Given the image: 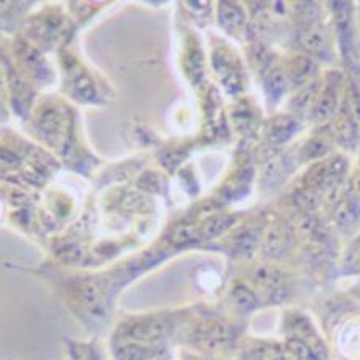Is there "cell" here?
I'll list each match as a JSON object with an SVG mask.
<instances>
[{
  "instance_id": "obj_7",
  "label": "cell",
  "mask_w": 360,
  "mask_h": 360,
  "mask_svg": "<svg viewBox=\"0 0 360 360\" xmlns=\"http://www.w3.org/2000/svg\"><path fill=\"white\" fill-rule=\"evenodd\" d=\"M295 203L304 212H316L321 207V194L312 188H303L295 193Z\"/></svg>"
},
{
  "instance_id": "obj_11",
  "label": "cell",
  "mask_w": 360,
  "mask_h": 360,
  "mask_svg": "<svg viewBox=\"0 0 360 360\" xmlns=\"http://www.w3.org/2000/svg\"><path fill=\"white\" fill-rule=\"evenodd\" d=\"M351 104H352L354 112L357 114V117H360V91L354 84L351 86Z\"/></svg>"
},
{
  "instance_id": "obj_6",
  "label": "cell",
  "mask_w": 360,
  "mask_h": 360,
  "mask_svg": "<svg viewBox=\"0 0 360 360\" xmlns=\"http://www.w3.org/2000/svg\"><path fill=\"white\" fill-rule=\"evenodd\" d=\"M219 20H221V25L228 27L229 31H236V29H239L243 25V15L240 8L228 2L219 5Z\"/></svg>"
},
{
  "instance_id": "obj_4",
  "label": "cell",
  "mask_w": 360,
  "mask_h": 360,
  "mask_svg": "<svg viewBox=\"0 0 360 360\" xmlns=\"http://www.w3.org/2000/svg\"><path fill=\"white\" fill-rule=\"evenodd\" d=\"M360 218V207L354 203L351 199L341 202L335 210V221L338 228L345 231H351L356 228Z\"/></svg>"
},
{
  "instance_id": "obj_10",
  "label": "cell",
  "mask_w": 360,
  "mask_h": 360,
  "mask_svg": "<svg viewBox=\"0 0 360 360\" xmlns=\"http://www.w3.org/2000/svg\"><path fill=\"white\" fill-rule=\"evenodd\" d=\"M287 89L285 75L281 71H276L269 75L268 79V91L272 98H281L282 93Z\"/></svg>"
},
{
  "instance_id": "obj_12",
  "label": "cell",
  "mask_w": 360,
  "mask_h": 360,
  "mask_svg": "<svg viewBox=\"0 0 360 360\" xmlns=\"http://www.w3.org/2000/svg\"><path fill=\"white\" fill-rule=\"evenodd\" d=\"M351 200L354 203H357V205L360 207V173L356 178H354V181H352V197H351Z\"/></svg>"
},
{
  "instance_id": "obj_2",
  "label": "cell",
  "mask_w": 360,
  "mask_h": 360,
  "mask_svg": "<svg viewBox=\"0 0 360 360\" xmlns=\"http://www.w3.org/2000/svg\"><path fill=\"white\" fill-rule=\"evenodd\" d=\"M293 236L285 224H276L268 231L264 237V250L272 257L285 253L292 247Z\"/></svg>"
},
{
  "instance_id": "obj_9",
  "label": "cell",
  "mask_w": 360,
  "mask_h": 360,
  "mask_svg": "<svg viewBox=\"0 0 360 360\" xmlns=\"http://www.w3.org/2000/svg\"><path fill=\"white\" fill-rule=\"evenodd\" d=\"M316 71V66L314 63L311 60H307V58H301L296 63V66L293 69V79L296 84H301V82H307V80L311 79V75L314 74Z\"/></svg>"
},
{
  "instance_id": "obj_5",
  "label": "cell",
  "mask_w": 360,
  "mask_h": 360,
  "mask_svg": "<svg viewBox=\"0 0 360 360\" xmlns=\"http://www.w3.org/2000/svg\"><path fill=\"white\" fill-rule=\"evenodd\" d=\"M336 111V91L328 89L325 90L317 103L314 104V117L319 120L330 119Z\"/></svg>"
},
{
  "instance_id": "obj_8",
  "label": "cell",
  "mask_w": 360,
  "mask_h": 360,
  "mask_svg": "<svg viewBox=\"0 0 360 360\" xmlns=\"http://www.w3.org/2000/svg\"><path fill=\"white\" fill-rule=\"evenodd\" d=\"M232 223H234V219L229 217H218V218L208 219V223H205V226H203L202 234L205 237H217L219 234H223L224 231H228Z\"/></svg>"
},
{
  "instance_id": "obj_3",
  "label": "cell",
  "mask_w": 360,
  "mask_h": 360,
  "mask_svg": "<svg viewBox=\"0 0 360 360\" xmlns=\"http://www.w3.org/2000/svg\"><path fill=\"white\" fill-rule=\"evenodd\" d=\"M300 129V124L290 117H281L274 120L268 130V139L272 144H282L288 141Z\"/></svg>"
},
{
  "instance_id": "obj_1",
  "label": "cell",
  "mask_w": 360,
  "mask_h": 360,
  "mask_svg": "<svg viewBox=\"0 0 360 360\" xmlns=\"http://www.w3.org/2000/svg\"><path fill=\"white\" fill-rule=\"evenodd\" d=\"M300 44L307 53L325 56L330 55V39L322 27L309 25L300 32Z\"/></svg>"
}]
</instances>
